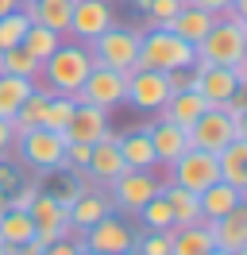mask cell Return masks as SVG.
<instances>
[{
  "label": "cell",
  "mask_w": 247,
  "mask_h": 255,
  "mask_svg": "<svg viewBox=\"0 0 247 255\" xmlns=\"http://www.w3.org/2000/svg\"><path fill=\"white\" fill-rule=\"evenodd\" d=\"M197 54L193 47L178 39L170 27H147L139 31V66L135 70H154V74H170V70H193Z\"/></svg>",
  "instance_id": "1"
},
{
  "label": "cell",
  "mask_w": 247,
  "mask_h": 255,
  "mask_svg": "<svg viewBox=\"0 0 247 255\" xmlns=\"http://www.w3.org/2000/svg\"><path fill=\"white\" fill-rule=\"evenodd\" d=\"M201 66H236L247 58V19L220 16L209 27V35L193 47Z\"/></svg>",
  "instance_id": "2"
},
{
  "label": "cell",
  "mask_w": 247,
  "mask_h": 255,
  "mask_svg": "<svg viewBox=\"0 0 247 255\" xmlns=\"http://www.w3.org/2000/svg\"><path fill=\"white\" fill-rule=\"evenodd\" d=\"M89 70H93V54H89L85 43H62V47L43 62L39 78L46 81L50 93L77 97V89H81L85 78H89Z\"/></svg>",
  "instance_id": "3"
},
{
  "label": "cell",
  "mask_w": 247,
  "mask_h": 255,
  "mask_svg": "<svg viewBox=\"0 0 247 255\" xmlns=\"http://www.w3.org/2000/svg\"><path fill=\"white\" fill-rule=\"evenodd\" d=\"M89 54H93V66H108V70L131 74L139 66V31L124 27V23H112L108 31H101L89 43Z\"/></svg>",
  "instance_id": "4"
},
{
  "label": "cell",
  "mask_w": 247,
  "mask_h": 255,
  "mask_svg": "<svg viewBox=\"0 0 247 255\" xmlns=\"http://www.w3.org/2000/svg\"><path fill=\"white\" fill-rule=\"evenodd\" d=\"M15 159L31 166V170H58L62 166V151H66V135L62 131H46V128H31L23 135H15Z\"/></svg>",
  "instance_id": "5"
},
{
  "label": "cell",
  "mask_w": 247,
  "mask_h": 255,
  "mask_svg": "<svg viewBox=\"0 0 247 255\" xmlns=\"http://www.w3.org/2000/svg\"><path fill=\"white\" fill-rule=\"evenodd\" d=\"M170 182L182 186L189 193H205L213 182H220V166H216L213 151H201V147H189L182 159L170 162Z\"/></svg>",
  "instance_id": "6"
},
{
  "label": "cell",
  "mask_w": 247,
  "mask_h": 255,
  "mask_svg": "<svg viewBox=\"0 0 247 255\" xmlns=\"http://www.w3.org/2000/svg\"><path fill=\"white\" fill-rule=\"evenodd\" d=\"M124 97H127V74H120V70H108V66H93L89 78H85V85L77 89L74 101L112 112L116 105H124Z\"/></svg>",
  "instance_id": "7"
},
{
  "label": "cell",
  "mask_w": 247,
  "mask_h": 255,
  "mask_svg": "<svg viewBox=\"0 0 247 255\" xmlns=\"http://www.w3.org/2000/svg\"><path fill=\"white\" fill-rule=\"evenodd\" d=\"M158 190L162 186H158V178L151 170H127V174H120L108 186V205H112V213H120V217L124 213H139L143 201H151Z\"/></svg>",
  "instance_id": "8"
},
{
  "label": "cell",
  "mask_w": 247,
  "mask_h": 255,
  "mask_svg": "<svg viewBox=\"0 0 247 255\" xmlns=\"http://www.w3.org/2000/svg\"><path fill=\"white\" fill-rule=\"evenodd\" d=\"M31 224H35V240L39 244H54V240L70 236V213H66V205H62L54 193H35V201H31L27 209Z\"/></svg>",
  "instance_id": "9"
},
{
  "label": "cell",
  "mask_w": 247,
  "mask_h": 255,
  "mask_svg": "<svg viewBox=\"0 0 247 255\" xmlns=\"http://www.w3.org/2000/svg\"><path fill=\"white\" fill-rule=\"evenodd\" d=\"M81 240H85V248H93V252H101V255H120V252H131V248H135V228L124 221V217L108 213V217H101L93 228H85Z\"/></svg>",
  "instance_id": "10"
},
{
  "label": "cell",
  "mask_w": 247,
  "mask_h": 255,
  "mask_svg": "<svg viewBox=\"0 0 247 255\" xmlns=\"http://www.w3.org/2000/svg\"><path fill=\"white\" fill-rule=\"evenodd\" d=\"M166 101H170L166 74H154V70H131L127 74V97H124V105H131L135 112H158Z\"/></svg>",
  "instance_id": "11"
},
{
  "label": "cell",
  "mask_w": 247,
  "mask_h": 255,
  "mask_svg": "<svg viewBox=\"0 0 247 255\" xmlns=\"http://www.w3.org/2000/svg\"><path fill=\"white\" fill-rule=\"evenodd\" d=\"M116 23V12L108 0H74V12H70V35L77 43L89 47L101 31H108Z\"/></svg>",
  "instance_id": "12"
},
{
  "label": "cell",
  "mask_w": 247,
  "mask_h": 255,
  "mask_svg": "<svg viewBox=\"0 0 247 255\" xmlns=\"http://www.w3.org/2000/svg\"><path fill=\"white\" fill-rule=\"evenodd\" d=\"M120 174H127V162H124L120 147H116V131L108 135V139H97L89 147V162H85V178H89L93 186H112Z\"/></svg>",
  "instance_id": "13"
},
{
  "label": "cell",
  "mask_w": 247,
  "mask_h": 255,
  "mask_svg": "<svg viewBox=\"0 0 247 255\" xmlns=\"http://www.w3.org/2000/svg\"><path fill=\"white\" fill-rule=\"evenodd\" d=\"M236 135H232V116L224 109H209L201 112L197 120L189 124V147H201V151H220L224 143H232Z\"/></svg>",
  "instance_id": "14"
},
{
  "label": "cell",
  "mask_w": 247,
  "mask_h": 255,
  "mask_svg": "<svg viewBox=\"0 0 247 255\" xmlns=\"http://www.w3.org/2000/svg\"><path fill=\"white\" fill-rule=\"evenodd\" d=\"M209 228V236H213V248L220 252H244L247 248V201L224 213V217H216V221H201Z\"/></svg>",
  "instance_id": "15"
},
{
  "label": "cell",
  "mask_w": 247,
  "mask_h": 255,
  "mask_svg": "<svg viewBox=\"0 0 247 255\" xmlns=\"http://www.w3.org/2000/svg\"><path fill=\"white\" fill-rule=\"evenodd\" d=\"M66 143H97V139H108L112 128H108V112L105 109H93V105H74V116L66 124Z\"/></svg>",
  "instance_id": "16"
},
{
  "label": "cell",
  "mask_w": 247,
  "mask_h": 255,
  "mask_svg": "<svg viewBox=\"0 0 247 255\" xmlns=\"http://www.w3.org/2000/svg\"><path fill=\"white\" fill-rule=\"evenodd\" d=\"M189 74H193V89H197L213 109H220V105L240 89V81H236V74H232V66H201L197 62Z\"/></svg>",
  "instance_id": "17"
},
{
  "label": "cell",
  "mask_w": 247,
  "mask_h": 255,
  "mask_svg": "<svg viewBox=\"0 0 247 255\" xmlns=\"http://www.w3.org/2000/svg\"><path fill=\"white\" fill-rule=\"evenodd\" d=\"M147 131V139H151L154 147V162H162V166H170L174 159H182L185 151H189V131L178 124H170V120H151V124L143 128Z\"/></svg>",
  "instance_id": "18"
},
{
  "label": "cell",
  "mask_w": 247,
  "mask_h": 255,
  "mask_svg": "<svg viewBox=\"0 0 247 255\" xmlns=\"http://www.w3.org/2000/svg\"><path fill=\"white\" fill-rule=\"evenodd\" d=\"M66 213H70V232H85V228H93L101 217H108L112 205H108V193L93 186V190L77 193V201H74V205H66Z\"/></svg>",
  "instance_id": "19"
},
{
  "label": "cell",
  "mask_w": 247,
  "mask_h": 255,
  "mask_svg": "<svg viewBox=\"0 0 247 255\" xmlns=\"http://www.w3.org/2000/svg\"><path fill=\"white\" fill-rule=\"evenodd\" d=\"M19 12H27L31 23H43V27H50V31L66 35L70 31L74 0H19Z\"/></svg>",
  "instance_id": "20"
},
{
  "label": "cell",
  "mask_w": 247,
  "mask_h": 255,
  "mask_svg": "<svg viewBox=\"0 0 247 255\" xmlns=\"http://www.w3.org/2000/svg\"><path fill=\"white\" fill-rule=\"evenodd\" d=\"M216 166H220V182H228L232 190L247 193V139H232L216 151Z\"/></svg>",
  "instance_id": "21"
},
{
  "label": "cell",
  "mask_w": 247,
  "mask_h": 255,
  "mask_svg": "<svg viewBox=\"0 0 247 255\" xmlns=\"http://www.w3.org/2000/svg\"><path fill=\"white\" fill-rule=\"evenodd\" d=\"M205 109H209V101H205L197 89H182V93H170V101L154 112V116H162V120H170V124H178V128L189 131V124H193Z\"/></svg>",
  "instance_id": "22"
},
{
  "label": "cell",
  "mask_w": 247,
  "mask_h": 255,
  "mask_svg": "<svg viewBox=\"0 0 247 255\" xmlns=\"http://www.w3.org/2000/svg\"><path fill=\"white\" fill-rule=\"evenodd\" d=\"M213 23H216L213 12H205V8H197V4H182V12L170 19L166 27L178 35V39H185L189 47H197L201 39L209 35V27H213Z\"/></svg>",
  "instance_id": "23"
},
{
  "label": "cell",
  "mask_w": 247,
  "mask_h": 255,
  "mask_svg": "<svg viewBox=\"0 0 247 255\" xmlns=\"http://www.w3.org/2000/svg\"><path fill=\"white\" fill-rule=\"evenodd\" d=\"M213 236L205 224H174L170 228V255H209Z\"/></svg>",
  "instance_id": "24"
},
{
  "label": "cell",
  "mask_w": 247,
  "mask_h": 255,
  "mask_svg": "<svg viewBox=\"0 0 247 255\" xmlns=\"http://www.w3.org/2000/svg\"><path fill=\"white\" fill-rule=\"evenodd\" d=\"M197 201H201V221H216V217L232 213L240 201H247V193L232 190L228 182H213L205 193H197Z\"/></svg>",
  "instance_id": "25"
},
{
  "label": "cell",
  "mask_w": 247,
  "mask_h": 255,
  "mask_svg": "<svg viewBox=\"0 0 247 255\" xmlns=\"http://www.w3.org/2000/svg\"><path fill=\"white\" fill-rule=\"evenodd\" d=\"M116 147H120L127 170H151V166H154V147H151V139H147L143 128H139V131H124V135H116Z\"/></svg>",
  "instance_id": "26"
},
{
  "label": "cell",
  "mask_w": 247,
  "mask_h": 255,
  "mask_svg": "<svg viewBox=\"0 0 247 255\" xmlns=\"http://www.w3.org/2000/svg\"><path fill=\"white\" fill-rule=\"evenodd\" d=\"M46 101H50V89H31L27 93V101L15 109V116H12V131L15 135H23V131H31V128H43V116H46Z\"/></svg>",
  "instance_id": "27"
},
{
  "label": "cell",
  "mask_w": 247,
  "mask_h": 255,
  "mask_svg": "<svg viewBox=\"0 0 247 255\" xmlns=\"http://www.w3.org/2000/svg\"><path fill=\"white\" fill-rule=\"evenodd\" d=\"M162 197H166L170 213H174V224H201V201L197 193L182 190V186H162Z\"/></svg>",
  "instance_id": "28"
},
{
  "label": "cell",
  "mask_w": 247,
  "mask_h": 255,
  "mask_svg": "<svg viewBox=\"0 0 247 255\" xmlns=\"http://www.w3.org/2000/svg\"><path fill=\"white\" fill-rule=\"evenodd\" d=\"M19 47L27 50V54H31L39 66H43L46 58H50V54L62 47V35L50 31V27H43V23H31L27 31H23V39H19Z\"/></svg>",
  "instance_id": "29"
},
{
  "label": "cell",
  "mask_w": 247,
  "mask_h": 255,
  "mask_svg": "<svg viewBox=\"0 0 247 255\" xmlns=\"http://www.w3.org/2000/svg\"><path fill=\"white\" fill-rule=\"evenodd\" d=\"M27 240H35V224L23 209H8L0 217V244L4 248H23Z\"/></svg>",
  "instance_id": "30"
},
{
  "label": "cell",
  "mask_w": 247,
  "mask_h": 255,
  "mask_svg": "<svg viewBox=\"0 0 247 255\" xmlns=\"http://www.w3.org/2000/svg\"><path fill=\"white\" fill-rule=\"evenodd\" d=\"M39 81H31V78H15V74H0V116L4 120H12L15 109L27 101V93L35 89Z\"/></svg>",
  "instance_id": "31"
},
{
  "label": "cell",
  "mask_w": 247,
  "mask_h": 255,
  "mask_svg": "<svg viewBox=\"0 0 247 255\" xmlns=\"http://www.w3.org/2000/svg\"><path fill=\"white\" fill-rule=\"evenodd\" d=\"M135 217L143 221V228H147V232H170V228H174V213H170L162 190L154 193L151 201H143V209H139Z\"/></svg>",
  "instance_id": "32"
},
{
  "label": "cell",
  "mask_w": 247,
  "mask_h": 255,
  "mask_svg": "<svg viewBox=\"0 0 247 255\" xmlns=\"http://www.w3.org/2000/svg\"><path fill=\"white\" fill-rule=\"evenodd\" d=\"M0 66H4V74H15V78H31V81H39V70L43 66L31 58L23 47H8V50H0Z\"/></svg>",
  "instance_id": "33"
},
{
  "label": "cell",
  "mask_w": 247,
  "mask_h": 255,
  "mask_svg": "<svg viewBox=\"0 0 247 255\" xmlns=\"http://www.w3.org/2000/svg\"><path fill=\"white\" fill-rule=\"evenodd\" d=\"M74 97H62V93H50V101H46V116H43V128L46 131H66V124H70V116H74Z\"/></svg>",
  "instance_id": "34"
},
{
  "label": "cell",
  "mask_w": 247,
  "mask_h": 255,
  "mask_svg": "<svg viewBox=\"0 0 247 255\" xmlns=\"http://www.w3.org/2000/svg\"><path fill=\"white\" fill-rule=\"evenodd\" d=\"M31 27V16L27 12H8V16H0V50L8 47H19V39H23V31Z\"/></svg>",
  "instance_id": "35"
},
{
  "label": "cell",
  "mask_w": 247,
  "mask_h": 255,
  "mask_svg": "<svg viewBox=\"0 0 247 255\" xmlns=\"http://www.w3.org/2000/svg\"><path fill=\"white\" fill-rule=\"evenodd\" d=\"M131 255H170V232H135Z\"/></svg>",
  "instance_id": "36"
},
{
  "label": "cell",
  "mask_w": 247,
  "mask_h": 255,
  "mask_svg": "<svg viewBox=\"0 0 247 255\" xmlns=\"http://www.w3.org/2000/svg\"><path fill=\"white\" fill-rule=\"evenodd\" d=\"M182 4L185 0H151V8L143 12V16H147V27H166L170 19L182 12Z\"/></svg>",
  "instance_id": "37"
},
{
  "label": "cell",
  "mask_w": 247,
  "mask_h": 255,
  "mask_svg": "<svg viewBox=\"0 0 247 255\" xmlns=\"http://www.w3.org/2000/svg\"><path fill=\"white\" fill-rule=\"evenodd\" d=\"M85 240H70V236H62V240H54V244H46L43 248V255H77V248H81Z\"/></svg>",
  "instance_id": "38"
},
{
  "label": "cell",
  "mask_w": 247,
  "mask_h": 255,
  "mask_svg": "<svg viewBox=\"0 0 247 255\" xmlns=\"http://www.w3.org/2000/svg\"><path fill=\"white\" fill-rule=\"evenodd\" d=\"M166 85H170V93L193 89V74H189V70H170V74H166Z\"/></svg>",
  "instance_id": "39"
},
{
  "label": "cell",
  "mask_w": 247,
  "mask_h": 255,
  "mask_svg": "<svg viewBox=\"0 0 247 255\" xmlns=\"http://www.w3.org/2000/svg\"><path fill=\"white\" fill-rule=\"evenodd\" d=\"M15 186H19V170H15L8 159H0V190H4V193H12Z\"/></svg>",
  "instance_id": "40"
},
{
  "label": "cell",
  "mask_w": 247,
  "mask_h": 255,
  "mask_svg": "<svg viewBox=\"0 0 247 255\" xmlns=\"http://www.w3.org/2000/svg\"><path fill=\"white\" fill-rule=\"evenodd\" d=\"M15 143V131H12V120H4L0 116V159H8V151Z\"/></svg>",
  "instance_id": "41"
},
{
  "label": "cell",
  "mask_w": 247,
  "mask_h": 255,
  "mask_svg": "<svg viewBox=\"0 0 247 255\" xmlns=\"http://www.w3.org/2000/svg\"><path fill=\"white\" fill-rule=\"evenodd\" d=\"M189 4H197V8H205V12H213L216 19H220V16L232 8V0H189Z\"/></svg>",
  "instance_id": "42"
},
{
  "label": "cell",
  "mask_w": 247,
  "mask_h": 255,
  "mask_svg": "<svg viewBox=\"0 0 247 255\" xmlns=\"http://www.w3.org/2000/svg\"><path fill=\"white\" fill-rule=\"evenodd\" d=\"M19 8V0H0V16H8V12H15Z\"/></svg>",
  "instance_id": "43"
},
{
  "label": "cell",
  "mask_w": 247,
  "mask_h": 255,
  "mask_svg": "<svg viewBox=\"0 0 247 255\" xmlns=\"http://www.w3.org/2000/svg\"><path fill=\"white\" fill-rule=\"evenodd\" d=\"M77 255H101V252H93V248H85V244H81V248H77Z\"/></svg>",
  "instance_id": "44"
},
{
  "label": "cell",
  "mask_w": 247,
  "mask_h": 255,
  "mask_svg": "<svg viewBox=\"0 0 247 255\" xmlns=\"http://www.w3.org/2000/svg\"><path fill=\"white\" fill-rule=\"evenodd\" d=\"M209 255H232V252H220V248H213V252H209Z\"/></svg>",
  "instance_id": "45"
},
{
  "label": "cell",
  "mask_w": 247,
  "mask_h": 255,
  "mask_svg": "<svg viewBox=\"0 0 247 255\" xmlns=\"http://www.w3.org/2000/svg\"><path fill=\"white\" fill-rule=\"evenodd\" d=\"M0 255H8V248H4V244H0Z\"/></svg>",
  "instance_id": "46"
},
{
  "label": "cell",
  "mask_w": 247,
  "mask_h": 255,
  "mask_svg": "<svg viewBox=\"0 0 247 255\" xmlns=\"http://www.w3.org/2000/svg\"><path fill=\"white\" fill-rule=\"evenodd\" d=\"M120 255H131V252H120Z\"/></svg>",
  "instance_id": "47"
},
{
  "label": "cell",
  "mask_w": 247,
  "mask_h": 255,
  "mask_svg": "<svg viewBox=\"0 0 247 255\" xmlns=\"http://www.w3.org/2000/svg\"><path fill=\"white\" fill-rule=\"evenodd\" d=\"M0 74H4V66H0Z\"/></svg>",
  "instance_id": "48"
},
{
  "label": "cell",
  "mask_w": 247,
  "mask_h": 255,
  "mask_svg": "<svg viewBox=\"0 0 247 255\" xmlns=\"http://www.w3.org/2000/svg\"><path fill=\"white\" fill-rule=\"evenodd\" d=\"M185 4H189V0H185Z\"/></svg>",
  "instance_id": "49"
}]
</instances>
